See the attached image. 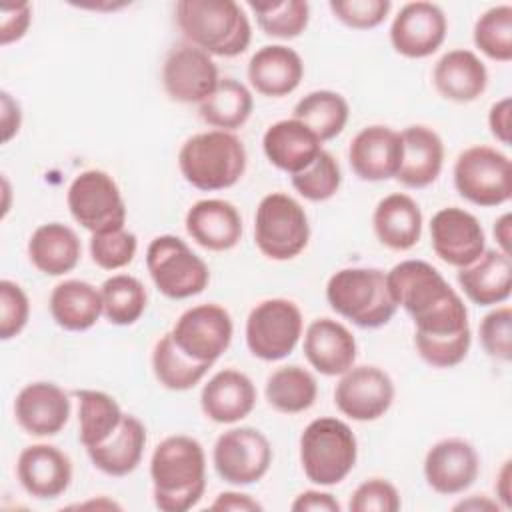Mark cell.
<instances>
[{"mask_svg":"<svg viewBox=\"0 0 512 512\" xmlns=\"http://www.w3.org/2000/svg\"><path fill=\"white\" fill-rule=\"evenodd\" d=\"M218 82V66L204 50L186 42L168 52L162 66V84L174 102L200 104Z\"/></svg>","mask_w":512,"mask_h":512,"instance_id":"9a60e30c","label":"cell"},{"mask_svg":"<svg viewBox=\"0 0 512 512\" xmlns=\"http://www.w3.org/2000/svg\"><path fill=\"white\" fill-rule=\"evenodd\" d=\"M200 406L212 422H240L256 406V386L244 372L224 368L204 384L200 392Z\"/></svg>","mask_w":512,"mask_h":512,"instance_id":"cb8c5ba5","label":"cell"},{"mask_svg":"<svg viewBox=\"0 0 512 512\" xmlns=\"http://www.w3.org/2000/svg\"><path fill=\"white\" fill-rule=\"evenodd\" d=\"M340 184H342L340 166L334 160V156L326 150H320L308 168L292 176L294 190L310 202H324L332 198L338 192Z\"/></svg>","mask_w":512,"mask_h":512,"instance_id":"b9f144b4","label":"cell"},{"mask_svg":"<svg viewBox=\"0 0 512 512\" xmlns=\"http://www.w3.org/2000/svg\"><path fill=\"white\" fill-rule=\"evenodd\" d=\"M458 284L478 306L502 304L512 294V260L500 250H484L470 266L458 268Z\"/></svg>","mask_w":512,"mask_h":512,"instance_id":"83f0119b","label":"cell"},{"mask_svg":"<svg viewBox=\"0 0 512 512\" xmlns=\"http://www.w3.org/2000/svg\"><path fill=\"white\" fill-rule=\"evenodd\" d=\"M32 22V8L28 2L0 4V44L8 46L24 38Z\"/></svg>","mask_w":512,"mask_h":512,"instance_id":"c3c4849f","label":"cell"},{"mask_svg":"<svg viewBox=\"0 0 512 512\" xmlns=\"http://www.w3.org/2000/svg\"><path fill=\"white\" fill-rule=\"evenodd\" d=\"M212 364L196 362L186 356L178 344L174 342L172 334H164L152 350V372L156 380L168 390H190L194 388L210 370Z\"/></svg>","mask_w":512,"mask_h":512,"instance_id":"74e56055","label":"cell"},{"mask_svg":"<svg viewBox=\"0 0 512 512\" xmlns=\"http://www.w3.org/2000/svg\"><path fill=\"white\" fill-rule=\"evenodd\" d=\"M310 240V224L300 202L284 192L266 194L254 214L256 248L270 260H292Z\"/></svg>","mask_w":512,"mask_h":512,"instance_id":"52a82bcc","label":"cell"},{"mask_svg":"<svg viewBox=\"0 0 512 512\" xmlns=\"http://www.w3.org/2000/svg\"><path fill=\"white\" fill-rule=\"evenodd\" d=\"M138 250L136 234L126 228L92 234L90 256L102 270H118L128 266Z\"/></svg>","mask_w":512,"mask_h":512,"instance_id":"7bdbcfd3","label":"cell"},{"mask_svg":"<svg viewBox=\"0 0 512 512\" xmlns=\"http://www.w3.org/2000/svg\"><path fill=\"white\" fill-rule=\"evenodd\" d=\"M326 300L342 318L360 328H380L396 314L386 274L378 268H342L326 284Z\"/></svg>","mask_w":512,"mask_h":512,"instance_id":"5b68a950","label":"cell"},{"mask_svg":"<svg viewBox=\"0 0 512 512\" xmlns=\"http://www.w3.org/2000/svg\"><path fill=\"white\" fill-rule=\"evenodd\" d=\"M348 116L350 108L342 94L334 90H314L296 102L292 118L306 124L320 142H326L344 130Z\"/></svg>","mask_w":512,"mask_h":512,"instance_id":"8d00e7d4","label":"cell"},{"mask_svg":"<svg viewBox=\"0 0 512 512\" xmlns=\"http://www.w3.org/2000/svg\"><path fill=\"white\" fill-rule=\"evenodd\" d=\"M258 28L272 38L292 40L300 36L310 20V4L304 0H250Z\"/></svg>","mask_w":512,"mask_h":512,"instance_id":"ab89813d","label":"cell"},{"mask_svg":"<svg viewBox=\"0 0 512 512\" xmlns=\"http://www.w3.org/2000/svg\"><path fill=\"white\" fill-rule=\"evenodd\" d=\"M510 228H512V218L510 214H502L496 222H494V238L498 242V250L504 254H510Z\"/></svg>","mask_w":512,"mask_h":512,"instance_id":"11a10c76","label":"cell"},{"mask_svg":"<svg viewBox=\"0 0 512 512\" xmlns=\"http://www.w3.org/2000/svg\"><path fill=\"white\" fill-rule=\"evenodd\" d=\"M476 48L492 60H512V6L500 4L488 8L474 24Z\"/></svg>","mask_w":512,"mask_h":512,"instance_id":"60d3db41","label":"cell"},{"mask_svg":"<svg viewBox=\"0 0 512 512\" xmlns=\"http://www.w3.org/2000/svg\"><path fill=\"white\" fill-rule=\"evenodd\" d=\"M144 446H146L144 424L136 416L124 414L116 432L108 440H104L94 448H88L86 452L92 464L100 472L120 478V476H128L138 468L144 454Z\"/></svg>","mask_w":512,"mask_h":512,"instance_id":"1f68e13d","label":"cell"},{"mask_svg":"<svg viewBox=\"0 0 512 512\" xmlns=\"http://www.w3.org/2000/svg\"><path fill=\"white\" fill-rule=\"evenodd\" d=\"M82 256V244L76 232L62 222L40 224L28 240L30 262L46 276L72 272Z\"/></svg>","mask_w":512,"mask_h":512,"instance_id":"4dcf8cb0","label":"cell"},{"mask_svg":"<svg viewBox=\"0 0 512 512\" xmlns=\"http://www.w3.org/2000/svg\"><path fill=\"white\" fill-rule=\"evenodd\" d=\"M186 232L202 248L212 252L232 250L242 238V216L238 208L220 198L194 202L186 212Z\"/></svg>","mask_w":512,"mask_h":512,"instance_id":"603a6c76","label":"cell"},{"mask_svg":"<svg viewBox=\"0 0 512 512\" xmlns=\"http://www.w3.org/2000/svg\"><path fill=\"white\" fill-rule=\"evenodd\" d=\"M212 510H234V512H256L262 510V504L242 492H220L210 504Z\"/></svg>","mask_w":512,"mask_h":512,"instance_id":"f5cc1de1","label":"cell"},{"mask_svg":"<svg viewBox=\"0 0 512 512\" xmlns=\"http://www.w3.org/2000/svg\"><path fill=\"white\" fill-rule=\"evenodd\" d=\"M2 188H4V206H2V214L6 216V212H8V196H10V188H8V180L6 178H2Z\"/></svg>","mask_w":512,"mask_h":512,"instance_id":"6f0895ef","label":"cell"},{"mask_svg":"<svg viewBox=\"0 0 512 512\" xmlns=\"http://www.w3.org/2000/svg\"><path fill=\"white\" fill-rule=\"evenodd\" d=\"M436 92L452 102H474L488 86V70L484 62L464 48L446 52L432 70Z\"/></svg>","mask_w":512,"mask_h":512,"instance_id":"f1b7e54d","label":"cell"},{"mask_svg":"<svg viewBox=\"0 0 512 512\" xmlns=\"http://www.w3.org/2000/svg\"><path fill=\"white\" fill-rule=\"evenodd\" d=\"M480 344L490 358L510 362V358H512V310H510V306H500L482 318Z\"/></svg>","mask_w":512,"mask_h":512,"instance_id":"ee69618b","label":"cell"},{"mask_svg":"<svg viewBox=\"0 0 512 512\" xmlns=\"http://www.w3.org/2000/svg\"><path fill=\"white\" fill-rule=\"evenodd\" d=\"M498 508L502 506L496 500H490L488 496H478V494L454 504V510H498Z\"/></svg>","mask_w":512,"mask_h":512,"instance_id":"9f6ffc18","label":"cell"},{"mask_svg":"<svg viewBox=\"0 0 512 512\" xmlns=\"http://www.w3.org/2000/svg\"><path fill=\"white\" fill-rule=\"evenodd\" d=\"M100 294L104 316L116 326H130L138 322L146 310L148 294L136 276L114 274L104 280Z\"/></svg>","mask_w":512,"mask_h":512,"instance_id":"f35d334b","label":"cell"},{"mask_svg":"<svg viewBox=\"0 0 512 512\" xmlns=\"http://www.w3.org/2000/svg\"><path fill=\"white\" fill-rule=\"evenodd\" d=\"M294 512H340V502L330 492L320 490H306L296 496V500L290 504Z\"/></svg>","mask_w":512,"mask_h":512,"instance_id":"681fc988","label":"cell"},{"mask_svg":"<svg viewBox=\"0 0 512 512\" xmlns=\"http://www.w3.org/2000/svg\"><path fill=\"white\" fill-rule=\"evenodd\" d=\"M0 122H2V142H10L22 124V112L18 100H14L6 90L0 92Z\"/></svg>","mask_w":512,"mask_h":512,"instance_id":"f907efd6","label":"cell"},{"mask_svg":"<svg viewBox=\"0 0 512 512\" xmlns=\"http://www.w3.org/2000/svg\"><path fill=\"white\" fill-rule=\"evenodd\" d=\"M266 400L282 414H300L308 410L318 396L316 378L302 366H282L266 380Z\"/></svg>","mask_w":512,"mask_h":512,"instance_id":"d590c367","label":"cell"},{"mask_svg":"<svg viewBox=\"0 0 512 512\" xmlns=\"http://www.w3.org/2000/svg\"><path fill=\"white\" fill-rule=\"evenodd\" d=\"M30 318V302L20 284L4 278L0 280V338L10 340L18 336Z\"/></svg>","mask_w":512,"mask_h":512,"instance_id":"bcb514c9","label":"cell"},{"mask_svg":"<svg viewBox=\"0 0 512 512\" xmlns=\"http://www.w3.org/2000/svg\"><path fill=\"white\" fill-rule=\"evenodd\" d=\"M400 494L396 486L384 478L364 480L350 496V512H396L400 510Z\"/></svg>","mask_w":512,"mask_h":512,"instance_id":"7dc6e473","label":"cell"},{"mask_svg":"<svg viewBox=\"0 0 512 512\" xmlns=\"http://www.w3.org/2000/svg\"><path fill=\"white\" fill-rule=\"evenodd\" d=\"M402 160L396 180L408 188H426L438 180L444 166L442 138L428 126L414 124L400 132Z\"/></svg>","mask_w":512,"mask_h":512,"instance_id":"4316f807","label":"cell"},{"mask_svg":"<svg viewBox=\"0 0 512 512\" xmlns=\"http://www.w3.org/2000/svg\"><path fill=\"white\" fill-rule=\"evenodd\" d=\"M178 168L184 180L202 192L226 190L244 176L246 148L232 132H200L182 144Z\"/></svg>","mask_w":512,"mask_h":512,"instance_id":"277c9868","label":"cell"},{"mask_svg":"<svg viewBox=\"0 0 512 512\" xmlns=\"http://www.w3.org/2000/svg\"><path fill=\"white\" fill-rule=\"evenodd\" d=\"M16 476L30 496L52 500L68 490L72 482V462L52 444H32L20 452Z\"/></svg>","mask_w":512,"mask_h":512,"instance_id":"44dd1931","label":"cell"},{"mask_svg":"<svg viewBox=\"0 0 512 512\" xmlns=\"http://www.w3.org/2000/svg\"><path fill=\"white\" fill-rule=\"evenodd\" d=\"M72 218L92 234L124 228L126 204L116 180L104 170H84L66 194Z\"/></svg>","mask_w":512,"mask_h":512,"instance_id":"30bf717a","label":"cell"},{"mask_svg":"<svg viewBox=\"0 0 512 512\" xmlns=\"http://www.w3.org/2000/svg\"><path fill=\"white\" fill-rule=\"evenodd\" d=\"M48 304L52 320L68 332H84L104 314L100 290L84 280H64L56 284Z\"/></svg>","mask_w":512,"mask_h":512,"instance_id":"d6a6232c","label":"cell"},{"mask_svg":"<svg viewBox=\"0 0 512 512\" xmlns=\"http://www.w3.org/2000/svg\"><path fill=\"white\" fill-rule=\"evenodd\" d=\"M458 194L484 208L506 204L512 198V164L492 146H470L454 162Z\"/></svg>","mask_w":512,"mask_h":512,"instance_id":"9c48e42d","label":"cell"},{"mask_svg":"<svg viewBox=\"0 0 512 512\" xmlns=\"http://www.w3.org/2000/svg\"><path fill=\"white\" fill-rule=\"evenodd\" d=\"M402 160L400 132L372 124L362 128L348 146V162L352 172L366 182H382L396 178Z\"/></svg>","mask_w":512,"mask_h":512,"instance_id":"d6986e66","label":"cell"},{"mask_svg":"<svg viewBox=\"0 0 512 512\" xmlns=\"http://www.w3.org/2000/svg\"><path fill=\"white\" fill-rule=\"evenodd\" d=\"M510 104V98H502L494 102L488 112V126L492 136L506 146L510 144Z\"/></svg>","mask_w":512,"mask_h":512,"instance_id":"816d5d0a","label":"cell"},{"mask_svg":"<svg viewBox=\"0 0 512 512\" xmlns=\"http://www.w3.org/2000/svg\"><path fill=\"white\" fill-rule=\"evenodd\" d=\"M390 294L414 322V346L434 368L458 366L472 342L468 310L446 278L424 260H404L386 272Z\"/></svg>","mask_w":512,"mask_h":512,"instance_id":"6da1fadb","label":"cell"},{"mask_svg":"<svg viewBox=\"0 0 512 512\" xmlns=\"http://www.w3.org/2000/svg\"><path fill=\"white\" fill-rule=\"evenodd\" d=\"M176 24L188 44L210 56L234 58L252 40L250 20L234 0H180Z\"/></svg>","mask_w":512,"mask_h":512,"instance_id":"3957f363","label":"cell"},{"mask_svg":"<svg viewBox=\"0 0 512 512\" xmlns=\"http://www.w3.org/2000/svg\"><path fill=\"white\" fill-rule=\"evenodd\" d=\"M480 472L476 448L464 438H444L436 442L424 458L426 484L444 496L468 490Z\"/></svg>","mask_w":512,"mask_h":512,"instance_id":"ac0fdd59","label":"cell"},{"mask_svg":"<svg viewBox=\"0 0 512 512\" xmlns=\"http://www.w3.org/2000/svg\"><path fill=\"white\" fill-rule=\"evenodd\" d=\"M146 268L154 286L172 300L192 298L210 282L208 264L174 234L156 236L148 244Z\"/></svg>","mask_w":512,"mask_h":512,"instance_id":"ba28073f","label":"cell"},{"mask_svg":"<svg viewBox=\"0 0 512 512\" xmlns=\"http://www.w3.org/2000/svg\"><path fill=\"white\" fill-rule=\"evenodd\" d=\"M302 336V312L286 298L258 302L246 318V346L252 356L276 362L292 354Z\"/></svg>","mask_w":512,"mask_h":512,"instance_id":"8fae6325","label":"cell"},{"mask_svg":"<svg viewBox=\"0 0 512 512\" xmlns=\"http://www.w3.org/2000/svg\"><path fill=\"white\" fill-rule=\"evenodd\" d=\"M330 10L336 20L354 30H370L384 22L392 2L390 0H332Z\"/></svg>","mask_w":512,"mask_h":512,"instance_id":"f6af8a7d","label":"cell"},{"mask_svg":"<svg viewBox=\"0 0 512 512\" xmlns=\"http://www.w3.org/2000/svg\"><path fill=\"white\" fill-rule=\"evenodd\" d=\"M304 76V62L294 48L268 44L256 50L248 62L250 86L270 98L292 94Z\"/></svg>","mask_w":512,"mask_h":512,"instance_id":"d4e9b609","label":"cell"},{"mask_svg":"<svg viewBox=\"0 0 512 512\" xmlns=\"http://www.w3.org/2000/svg\"><path fill=\"white\" fill-rule=\"evenodd\" d=\"M262 148L272 166L294 176L314 162L322 142L300 120L286 118L268 126L262 136Z\"/></svg>","mask_w":512,"mask_h":512,"instance_id":"484cf974","label":"cell"},{"mask_svg":"<svg viewBox=\"0 0 512 512\" xmlns=\"http://www.w3.org/2000/svg\"><path fill=\"white\" fill-rule=\"evenodd\" d=\"M374 234L390 250H410L422 236V212L416 200L404 192L384 196L372 214Z\"/></svg>","mask_w":512,"mask_h":512,"instance_id":"f546056e","label":"cell"},{"mask_svg":"<svg viewBox=\"0 0 512 512\" xmlns=\"http://www.w3.org/2000/svg\"><path fill=\"white\" fill-rule=\"evenodd\" d=\"M304 356L324 376H340L356 362V338L338 320L316 318L304 332Z\"/></svg>","mask_w":512,"mask_h":512,"instance_id":"7402d4cb","label":"cell"},{"mask_svg":"<svg viewBox=\"0 0 512 512\" xmlns=\"http://www.w3.org/2000/svg\"><path fill=\"white\" fill-rule=\"evenodd\" d=\"M212 464L224 482L248 486L262 480L270 470L272 446L258 428H230L216 438Z\"/></svg>","mask_w":512,"mask_h":512,"instance_id":"7c38bea8","label":"cell"},{"mask_svg":"<svg viewBox=\"0 0 512 512\" xmlns=\"http://www.w3.org/2000/svg\"><path fill=\"white\" fill-rule=\"evenodd\" d=\"M394 394V382L382 368L362 364L340 374L334 388V404L344 416L356 422H370L388 412Z\"/></svg>","mask_w":512,"mask_h":512,"instance_id":"5bb4252c","label":"cell"},{"mask_svg":"<svg viewBox=\"0 0 512 512\" xmlns=\"http://www.w3.org/2000/svg\"><path fill=\"white\" fill-rule=\"evenodd\" d=\"M152 498L162 512H186L206 490V454L202 444L174 434L156 444L150 458Z\"/></svg>","mask_w":512,"mask_h":512,"instance_id":"7a4b0ae2","label":"cell"},{"mask_svg":"<svg viewBox=\"0 0 512 512\" xmlns=\"http://www.w3.org/2000/svg\"><path fill=\"white\" fill-rule=\"evenodd\" d=\"M170 334L186 356L196 362L214 364L228 350L234 324L226 308L208 302L182 312Z\"/></svg>","mask_w":512,"mask_h":512,"instance_id":"4fadbf2b","label":"cell"},{"mask_svg":"<svg viewBox=\"0 0 512 512\" xmlns=\"http://www.w3.org/2000/svg\"><path fill=\"white\" fill-rule=\"evenodd\" d=\"M510 460H506L496 476V484H494V490H496V496H498V504L502 508H510L512 506V498H510V480H512V470H510Z\"/></svg>","mask_w":512,"mask_h":512,"instance_id":"db71d44e","label":"cell"},{"mask_svg":"<svg viewBox=\"0 0 512 512\" xmlns=\"http://www.w3.org/2000/svg\"><path fill=\"white\" fill-rule=\"evenodd\" d=\"M70 398L54 382H30L14 400L18 426L32 436H54L70 418Z\"/></svg>","mask_w":512,"mask_h":512,"instance_id":"ffe728a7","label":"cell"},{"mask_svg":"<svg viewBox=\"0 0 512 512\" xmlns=\"http://www.w3.org/2000/svg\"><path fill=\"white\" fill-rule=\"evenodd\" d=\"M430 244L434 254L456 268L470 266L486 250V234L474 214L448 206L430 220Z\"/></svg>","mask_w":512,"mask_h":512,"instance_id":"2e32d148","label":"cell"},{"mask_svg":"<svg viewBox=\"0 0 512 512\" xmlns=\"http://www.w3.org/2000/svg\"><path fill=\"white\" fill-rule=\"evenodd\" d=\"M252 108V94L242 82L234 78H220L214 92L198 104V114L208 126L232 132L246 124Z\"/></svg>","mask_w":512,"mask_h":512,"instance_id":"836d02e7","label":"cell"},{"mask_svg":"<svg viewBox=\"0 0 512 512\" xmlns=\"http://www.w3.org/2000/svg\"><path fill=\"white\" fill-rule=\"evenodd\" d=\"M78 398V438L82 446L94 448L108 440L120 426L124 412L120 404L100 390H76Z\"/></svg>","mask_w":512,"mask_h":512,"instance_id":"e575fe53","label":"cell"},{"mask_svg":"<svg viewBox=\"0 0 512 512\" xmlns=\"http://www.w3.org/2000/svg\"><path fill=\"white\" fill-rule=\"evenodd\" d=\"M446 32L448 22L440 6L422 0L408 2L392 20L390 42L406 58H426L444 44Z\"/></svg>","mask_w":512,"mask_h":512,"instance_id":"e0dca14e","label":"cell"},{"mask_svg":"<svg viewBox=\"0 0 512 512\" xmlns=\"http://www.w3.org/2000/svg\"><path fill=\"white\" fill-rule=\"evenodd\" d=\"M356 458V436L340 418H316L300 434V464L312 484H340L354 470Z\"/></svg>","mask_w":512,"mask_h":512,"instance_id":"8992f818","label":"cell"}]
</instances>
